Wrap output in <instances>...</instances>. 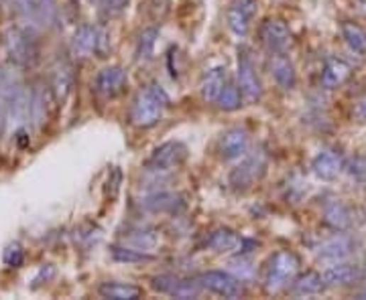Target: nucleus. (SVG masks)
Masks as SVG:
<instances>
[{"label": "nucleus", "mask_w": 366, "mask_h": 300, "mask_svg": "<svg viewBox=\"0 0 366 300\" xmlns=\"http://www.w3.org/2000/svg\"><path fill=\"white\" fill-rule=\"evenodd\" d=\"M365 270L356 264H346V262H334L328 270L323 272L326 286H352L360 280H365Z\"/></svg>", "instance_id": "4468645a"}, {"label": "nucleus", "mask_w": 366, "mask_h": 300, "mask_svg": "<svg viewBox=\"0 0 366 300\" xmlns=\"http://www.w3.org/2000/svg\"><path fill=\"white\" fill-rule=\"evenodd\" d=\"M112 258L116 262H124V264H140V262H151L152 260V255L147 254V250L122 248V246H114L112 248Z\"/></svg>", "instance_id": "cd10ccee"}, {"label": "nucleus", "mask_w": 366, "mask_h": 300, "mask_svg": "<svg viewBox=\"0 0 366 300\" xmlns=\"http://www.w3.org/2000/svg\"><path fill=\"white\" fill-rule=\"evenodd\" d=\"M243 246V238L230 229V227H220L212 231L206 240V248L212 250V252H218V254H230V252H236L238 248Z\"/></svg>", "instance_id": "f3484780"}, {"label": "nucleus", "mask_w": 366, "mask_h": 300, "mask_svg": "<svg viewBox=\"0 0 366 300\" xmlns=\"http://www.w3.org/2000/svg\"><path fill=\"white\" fill-rule=\"evenodd\" d=\"M323 219L336 231H346L350 227V213L344 203L340 201H330L323 209Z\"/></svg>", "instance_id": "b1692460"}, {"label": "nucleus", "mask_w": 366, "mask_h": 300, "mask_svg": "<svg viewBox=\"0 0 366 300\" xmlns=\"http://www.w3.org/2000/svg\"><path fill=\"white\" fill-rule=\"evenodd\" d=\"M323 288H326L323 276L318 274V272L309 270L293 280L291 294H295V296H314V294H320Z\"/></svg>", "instance_id": "aec40b11"}, {"label": "nucleus", "mask_w": 366, "mask_h": 300, "mask_svg": "<svg viewBox=\"0 0 366 300\" xmlns=\"http://www.w3.org/2000/svg\"><path fill=\"white\" fill-rule=\"evenodd\" d=\"M0 74H2V71H0Z\"/></svg>", "instance_id": "c9c22d12"}, {"label": "nucleus", "mask_w": 366, "mask_h": 300, "mask_svg": "<svg viewBox=\"0 0 366 300\" xmlns=\"http://www.w3.org/2000/svg\"><path fill=\"white\" fill-rule=\"evenodd\" d=\"M25 13L39 25H51L55 18V0H21Z\"/></svg>", "instance_id": "412c9836"}, {"label": "nucleus", "mask_w": 366, "mask_h": 300, "mask_svg": "<svg viewBox=\"0 0 366 300\" xmlns=\"http://www.w3.org/2000/svg\"><path fill=\"white\" fill-rule=\"evenodd\" d=\"M126 86H128V71L118 65L102 69L94 79V90L106 100L118 98L122 91L126 90Z\"/></svg>", "instance_id": "9d476101"}, {"label": "nucleus", "mask_w": 366, "mask_h": 300, "mask_svg": "<svg viewBox=\"0 0 366 300\" xmlns=\"http://www.w3.org/2000/svg\"><path fill=\"white\" fill-rule=\"evenodd\" d=\"M250 149V134L244 126H232L224 130L218 140V152L224 161H236L248 154Z\"/></svg>", "instance_id": "1a4fd4ad"}, {"label": "nucleus", "mask_w": 366, "mask_h": 300, "mask_svg": "<svg viewBox=\"0 0 366 300\" xmlns=\"http://www.w3.org/2000/svg\"><path fill=\"white\" fill-rule=\"evenodd\" d=\"M342 37L356 55H366V30L354 23H342Z\"/></svg>", "instance_id": "393cba45"}, {"label": "nucleus", "mask_w": 366, "mask_h": 300, "mask_svg": "<svg viewBox=\"0 0 366 300\" xmlns=\"http://www.w3.org/2000/svg\"><path fill=\"white\" fill-rule=\"evenodd\" d=\"M356 116L362 122H366V93L358 100V105H356Z\"/></svg>", "instance_id": "72a5a7b5"}, {"label": "nucleus", "mask_w": 366, "mask_h": 300, "mask_svg": "<svg viewBox=\"0 0 366 300\" xmlns=\"http://www.w3.org/2000/svg\"><path fill=\"white\" fill-rule=\"evenodd\" d=\"M6 51H9L11 59L23 67L33 65L37 59V45H35L33 37L21 29L11 30L6 35Z\"/></svg>", "instance_id": "9b49d317"}, {"label": "nucleus", "mask_w": 366, "mask_h": 300, "mask_svg": "<svg viewBox=\"0 0 366 300\" xmlns=\"http://www.w3.org/2000/svg\"><path fill=\"white\" fill-rule=\"evenodd\" d=\"M185 158H187V146L179 140H169L152 150L145 166L152 173H167V171L182 166Z\"/></svg>", "instance_id": "423d86ee"}, {"label": "nucleus", "mask_w": 366, "mask_h": 300, "mask_svg": "<svg viewBox=\"0 0 366 300\" xmlns=\"http://www.w3.org/2000/svg\"><path fill=\"white\" fill-rule=\"evenodd\" d=\"M354 252V241H352L350 236H346V233H336L332 236L330 240H326L321 243L320 248H318V258L323 260V262H342V260H346L348 255Z\"/></svg>", "instance_id": "2eb2a0df"}, {"label": "nucleus", "mask_w": 366, "mask_h": 300, "mask_svg": "<svg viewBox=\"0 0 366 300\" xmlns=\"http://www.w3.org/2000/svg\"><path fill=\"white\" fill-rule=\"evenodd\" d=\"M102 299L112 300H137L143 296V288L137 284H124V282H104L98 288Z\"/></svg>", "instance_id": "5701e85b"}, {"label": "nucleus", "mask_w": 366, "mask_h": 300, "mask_svg": "<svg viewBox=\"0 0 366 300\" xmlns=\"http://www.w3.org/2000/svg\"><path fill=\"white\" fill-rule=\"evenodd\" d=\"M271 74H273L274 83L281 88V90L289 91L295 88L297 83V74H295V67L289 61V57H285V53H274L273 63H271Z\"/></svg>", "instance_id": "a211bd4d"}, {"label": "nucleus", "mask_w": 366, "mask_h": 300, "mask_svg": "<svg viewBox=\"0 0 366 300\" xmlns=\"http://www.w3.org/2000/svg\"><path fill=\"white\" fill-rule=\"evenodd\" d=\"M51 93L43 86H37V90L30 96V116L37 128H43L49 118V110H51Z\"/></svg>", "instance_id": "4be33fe9"}, {"label": "nucleus", "mask_w": 366, "mask_h": 300, "mask_svg": "<svg viewBox=\"0 0 366 300\" xmlns=\"http://www.w3.org/2000/svg\"><path fill=\"white\" fill-rule=\"evenodd\" d=\"M23 260H25V254H23V250H21L18 243H13V246L6 248V252H4V264H6V266L18 268V266L23 264Z\"/></svg>", "instance_id": "473e14b6"}, {"label": "nucleus", "mask_w": 366, "mask_h": 300, "mask_svg": "<svg viewBox=\"0 0 366 300\" xmlns=\"http://www.w3.org/2000/svg\"><path fill=\"white\" fill-rule=\"evenodd\" d=\"M72 71L70 67H61V69H55L53 74V91H55V98L63 102L67 98V93L72 90Z\"/></svg>", "instance_id": "c756f323"}, {"label": "nucleus", "mask_w": 366, "mask_h": 300, "mask_svg": "<svg viewBox=\"0 0 366 300\" xmlns=\"http://www.w3.org/2000/svg\"><path fill=\"white\" fill-rule=\"evenodd\" d=\"M96 4H98V8H100L104 15L114 16L126 8L128 0H96Z\"/></svg>", "instance_id": "2f4dec72"}, {"label": "nucleus", "mask_w": 366, "mask_h": 300, "mask_svg": "<svg viewBox=\"0 0 366 300\" xmlns=\"http://www.w3.org/2000/svg\"><path fill=\"white\" fill-rule=\"evenodd\" d=\"M346 171L354 180L366 183V152L365 154H356L346 163Z\"/></svg>", "instance_id": "7c9ffc66"}, {"label": "nucleus", "mask_w": 366, "mask_h": 300, "mask_svg": "<svg viewBox=\"0 0 366 300\" xmlns=\"http://www.w3.org/2000/svg\"><path fill=\"white\" fill-rule=\"evenodd\" d=\"M350 74L352 69L346 61L332 57V59L326 61V65H323L321 83H323V88H328V90H336V88H340V86L350 77Z\"/></svg>", "instance_id": "6ab92c4d"}, {"label": "nucleus", "mask_w": 366, "mask_h": 300, "mask_svg": "<svg viewBox=\"0 0 366 300\" xmlns=\"http://www.w3.org/2000/svg\"><path fill=\"white\" fill-rule=\"evenodd\" d=\"M179 197L173 195V193H155L151 195L147 201H145V207L149 211H155V213H159V211H175L177 207V201Z\"/></svg>", "instance_id": "c85d7f7f"}, {"label": "nucleus", "mask_w": 366, "mask_h": 300, "mask_svg": "<svg viewBox=\"0 0 366 300\" xmlns=\"http://www.w3.org/2000/svg\"><path fill=\"white\" fill-rule=\"evenodd\" d=\"M238 88L246 104H257L262 98V83L257 74V65L246 47L238 49Z\"/></svg>", "instance_id": "20e7f679"}, {"label": "nucleus", "mask_w": 366, "mask_h": 300, "mask_svg": "<svg viewBox=\"0 0 366 300\" xmlns=\"http://www.w3.org/2000/svg\"><path fill=\"white\" fill-rule=\"evenodd\" d=\"M299 272V258L289 250H279L274 252L262 268V286L267 292L277 294L293 284Z\"/></svg>", "instance_id": "f03ea898"}, {"label": "nucleus", "mask_w": 366, "mask_h": 300, "mask_svg": "<svg viewBox=\"0 0 366 300\" xmlns=\"http://www.w3.org/2000/svg\"><path fill=\"white\" fill-rule=\"evenodd\" d=\"M243 91L238 86H234V83H226V88L222 90L220 93V98L216 100V104L220 110H224V112H234V110H238L240 105H243Z\"/></svg>", "instance_id": "a878e982"}, {"label": "nucleus", "mask_w": 366, "mask_h": 300, "mask_svg": "<svg viewBox=\"0 0 366 300\" xmlns=\"http://www.w3.org/2000/svg\"><path fill=\"white\" fill-rule=\"evenodd\" d=\"M110 47V37L102 27L96 25H82L74 35V51L82 57H104Z\"/></svg>", "instance_id": "39448f33"}, {"label": "nucleus", "mask_w": 366, "mask_h": 300, "mask_svg": "<svg viewBox=\"0 0 366 300\" xmlns=\"http://www.w3.org/2000/svg\"><path fill=\"white\" fill-rule=\"evenodd\" d=\"M228 83V74H226V67L224 65H216L210 67L204 77H201V83H199V91H201V98L206 102H216L220 98L222 90L226 88Z\"/></svg>", "instance_id": "dca6fc26"}, {"label": "nucleus", "mask_w": 366, "mask_h": 300, "mask_svg": "<svg viewBox=\"0 0 366 300\" xmlns=\"http://www.w3.org/2000/svg\"><path fill=\"white\" fill-rule=\"evenodd\" d=\"M265 173H267V154L262 150L248 152L246 156H243V163L232 168L228 185L234 191L244 193V191L253 189L255 185H259Z\"/></svg>", "instance_id": "7ed1b4c3"}, {"label": "nucleus", "mask_w": 366, "mask_h": 300, "mask_svg": "<svg viewBox=\"0 0 366 300\" xmlns=\"http://www.w3.org/2000/svg\"><path fill=\"white\" fill-rule=\"evenodd\" d=\"M199 284L218 296L224 299H240L244 294V286L240 278L232 276L224 270H208L199 276Z\"/></svg>", "instance_id": "6e6552de"}, {"label": "nucleus", "mask_w": 366, "mask_h": 300, "mask_svg": "<svg viewBox=\"0 0 366 300\" xmlns=\"http://www.w3.org/2000/svg\"><path fill=\"white\" fill-rule=\"evenodd\" d=\"M157 39H159V29L149 27L138 35L137 41V57L138 59L147 61L151 59L152 53H155V45H157Z\"/></svg>", "instance_id": "bb28decb"}, {"label": "nucleus", "mask_w": 366, "mask_h": 300, "mask_svg": "<svg viewBox=\"0 0 366 300\" xmlns=\"http://www.w3.org/2000/svg\"><path fill=\"white\" fill-rule=\"evenodd\" d=\"M257 13H259L257 0H230L226 8V25L234 35L246 37L253 29Z\"/></svg>", "instance_id": "0eeeda50"}, {"label": "nucleus", "mask_w": 366, "mask_h": 300, "mask_svg": "<svg viewBox=\"0 0 366 300\" xmlns=\"http://www.w3.org/2000/svg\"><path fill=\"white\" fill-rule=\"evenodd\" d=\"M358 299L366 300V290H365V292H360V294H358Z\"/></svg>", "instance_id": "f704fd0d"}, {"label": "nucleus", "mask_w": 366, "mask_h": 300, "mask_svg": "<svg viewBox=\"0 0 366 300\" xmlns=\"http://www.w3.org/2000/svg\"><path fill=\"white\" fill-rule=\"evenodd\" d=\"M311 168H314L316 177H320L321 180H334L346 168V163H344V156L340 154V150L323 149L314 158Z\"/></svg>", "instance_id": "ddd939ff"}, {"label": "nucleus", "mask_w": 366, "mask_h": 300, "mask_svg": "<svg viewBox=\"0 0 366 300\" xmlns=\"http://www.w3.org/2000/svg\"><path fill=\"white\" fill-rule=\"evenodd\" d=\"M260 41L271 53H285L291 43V30L281 18H267L260 25Z\"/></svg>", "instance_id": "f8f14e48"}, {"label": "nucleus", "mask_w": 366, "mask_h": 300, "mask_svg": "<svg viewBox=\"0 0 366 300\" xmlns=\"http://www.w3.org/2000/svg\"><path fill=\"white\" fill-rule=\"evenodd\" d=\"M169 105V96L159 83H151L135 98L131 105V122L137 128H152L159 124Z\"/></svg>", "instance_id": "f257e3e1"}]
</instances>
